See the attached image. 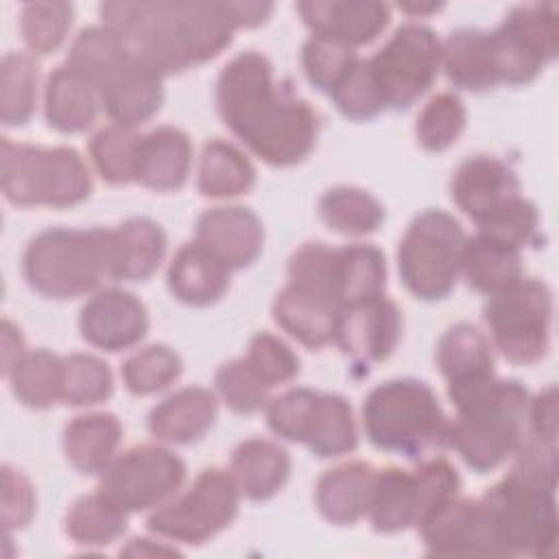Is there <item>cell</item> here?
<instances>
[{
  "instance_id": "816d5d0a",
  "label": "cell",
  "mask_w": 559,
  "mask_h": 559,
  "mask_svg": "<svg viewBox=\"0 0 559 559\" xmlns=\"http://www.w3.org/2000/svg\"><path fill=\"white\" fill-rule=\"evenodd\" d=\"M319 391L290 389L266 404V424L284 441L301 443Z\"/></svg>"
},
{
  "instance_id": "e0dca14e",
  "label": "cell",
  "mask_w": 559,
  "mask_h": 559,
  "mask_svg": "<svg viewBox=\"0 0 559 559\" xmlns=\"http://www.w3.org/2000/svg\"><path fill=\"white\" fill-rule=\"evenodd\" d=\"M518 175L493 155L467 157L452 177V199L478 227L520 199Z\"/></svg>"
},
{
  "instance_id": "5bb4252c",
  "label": "cell",
  "mask_w": 559,
  "mask_h": 559,
  "mask_svg": "<svg viewBox=\"0 0 559 559\" xmlns=\"http://www.w3.org/2000/svg\"><path fill=\"white\" fill-rule=\"evenodd\" d=\"M402 336V314L395 301L378 297L369 304L345 308L341 312L334 343L358 365L369 371L371 365L384 362L395 352Z\"/></svg>"
},
{
  "instance_id": "f907efd6",
  "label": "cell",
  "mask_w": 559,
  "mask_h": 559,
  "mask_svg": "<svg viewBox=\"0 0 559 559\" xmlns=\"http://www.w3.org/2000/svg\"><path fill=\"white\" fill-rule=\"evenodd\" d=\"M245 358L269 389L290 382L299 373L297 354L271 332H258L251 336Z\"/></svg>"
},
{
  "instance_id": "8fae6325",
  "label": "cell",
  "mask_w": 559,
  "mask_h": 559,
  "mask_svg": "<svg viewBox=\"0 0 559 559\" xmlns=\"http://www.w3.org/2000/svg\"><path fill=\"white\" fill-rule=\"evenodd\" d=\"M386 109H408L435 83L441 70V41L419 22L395 28L391 39L369 59Z\"/></svg>"
},
{
  "instance_id": "836d02e7",
  "label": "cell",
  "mask_w": 559,
  "mask_h": 559,
  "mask_svg": "<svg viewBox=\"0 0 559 559\" xmlns=\"http://www.w3.org/2000/svg\"><path fill=\"white\" fill-rule=\"evenodd\" d=\"M255 183V168L249 157L225 140H210L199 157L197 186L203 197L229 199L245 194Z\"/></svg>"
},
{
  "instance_id": "8d00e7d4",
  "label": "cell",
  "mask_w": 559,
  "mask_h": 559,
  "mask_svg": "<svg viewBox=\"0 0 559 559\" xmlns=\"http://www.w3.org/2000/svg\"><path fill=\"white\" fill-rule=\"evenodd\" d=\"M13 395L28 408L44 411L61 400L63 356L48 349H33L22 356L9 373Z\"/></svg>"
},
{
  "instance_id": "f5cc1de1",
  "label": "cell",
  "mask_w": 559,
  "mask_h": 559,
  "mask_svg": "<svg viewBox=\"0 0 559 559\" xmlns=\"http://www.w3.org/2000/svg\"><path fill=\"white\" fill-rule=\"evenodd\" d=\"M537 225H539L537 207L528 199L520 197L509 207H504L493 218H489L485 225H480L478 234L520 251L535 238Z\"/></svg>"
},
{
  "instance_id": "9f6ffc18",
  "label": "cell",
  "mask_w": 559,
  "mask_h": 559,
  "mask_svg": "<svg viewBox=\"0 0 559 559\" xmlns=\"http://www.w3.org/2000/svg\"><path fill=\"white\" fill-rule=\"evenodd\" d=\"M26 354L24 336L17 325H13L9 319L2 321V373L9 378V373L15 369V365Z\"/></svg>"
},
{
  "instance_id": "7bdbcfd3",
  "label": "cell",
  "mask_w": 559,
  "mask_h": 559,
  "mask_svg": "<svg viewBox=\"0 0 559 559\" xmlns=\"http://www.w3.org/2000/svg\"><path fill=\"white\" fill-rule=\"evenodd\" d=\"M465 122L467 111L461 98L456 94L441 92L432 96L417 116V144L430 153L445 151L461 138Z\"/></svg>"
},
{
  "instance_id": "484cf974",
  "label": "cell",
  "mask_w": 559,
  "mask_h": 559,
  "mask_svg": "<svg viewBox=\"0 0 559 559\" xmlns=\"http://www.w3.org/2000/svg\"><path fill=\"white\" fill-rule=\"evenodd\" d=\"M166 234L159 223L135 216L111 229V277L127 282L148 280L166 255Z\"/></svg>"
},
{
  "instance_id": "9a60e30c",
  "label": "cell",
  "mask_w": 559,
  "mask_h": 559,
  "mask_svg": "<svg viewBox=\"0 0 559 559\" xmlns=\"http://www.w3.org/2000/svg\"><path fill=\"white\" fill-rule=\"evenodd\" d=\"M194 242L210 251L231 273L251 266L260 258L264 227L249 207L218 205L199 216Z\"/></svg>"
},
{
  "instance_id": "30bf717a",
  "label": "cell",
  "mask_w": 559,
  "mask_h": 559,
  "mask_svg": "<svg viewBox=\"0 0 559 559\" xmlns=\"http://www.w3.org/2000/svg\"><path fill=\"white\" fill-rule=\"evenodd\" d=\"M483 317L509 362L533 365L546 356L552 325V293L546 282L520 277L487 299Z\"/></svg>"
},
{
  "instance_id": "277c9868",
  "label": "cell",
  "mask_w": 559,
  "mask_h": 559,
  "mask_svg": "<svg viewBox=\"0 0 559 559\" xmlns=\"http://www.w3.org/2000/svg\"><path fill=\"white\" fill-rule=\"evenodd\" d=\"M66 63L96 87L100 107L118 127L135 129L164 103V76L103 24L85 26L74 37Z\"/></svg>"
},
{
  "instance_id": "f35d334b",
  "label": "cell",
  "mask_w": 559,
  "mask_h": 559,
  "mask_svg": "<svg viewBox=\"0 0 559 559\" xmlns=\"http://www.w3.org/2000/svg\"><path fill=\"white\" fill-rule=\"evenodd\" d=\"M127 531V511L107 496H81L66 515V533L83 546H107Z\"/></svg>"
},
{
  "instance_id": "d6986e66",
  "label": "cell",
  "mask_w": 559,
  "mask_h": 559,
  "mask_svg": "<svg viewBox=\"0 0 559 559\" xmlns=\"http://www.w3.org/2000/svg\"><path fill=\"white\" fill-rule=\"evenodd\" d=\"M312 31L349 48L371 44L389 24L391 9L376 0H304L295 7Z\"/></svg>"
},
{
  "instance_id": "d4e9b609",
  "label": "cell",
  "mask_w": 559,
  "mask_h": 559,
  "mask_svg": "<svg viewBox=\"0 0 559 559\" xmlns=\"http://www.w3.org/2000/svg\"><path fill=\"white\" fill-rule=\"evenodd\" d=\"M96 87L68 63L55 68L46 81L44 114L48 124L61 133H83L98 116Z\"/></svg>"
},
{
  "instance_id": "2e32d148",
  "label": "cell",
  "mask_w": 559,
  "mask_h": 559,
  "mask_svg": "<svg viewBox=\"0 0 559 559\" xmlns=\"http://www.w3.org/2000/svg\"><path fill=\"white\" fill-rule=\"evenodd\" d=\"M79 330L90 345L105 352H120L144 338L148 312L133 293L105 288L92 295L81 308Z\"/></svg>"
},
{
  "instance_id": "83f0119b",
  "label": "cell",
  "mask_w": 559,
  "mask_h": 559,
  "mask_svg": "<svg viewBox=\"0 0 559 559\" xmlns=\"http://www.w3.org/2000/svg\"><path fill=\"white\" fill-rule=\"evenodd\" d=\"M441 68L448 79L467 92H487L498 85L491 33L459 28L441 44Z\"/></svg>"
},
{
  "instance_id": "1f68e13d",
  "label": "cell",
  "mask_w": 559,
  "mask_h": 559,
  "mask_svg": "<svg viewBox=\"0 0 559 559\" xmlns=\"http://www.w3.org/2000/svg\"><path fill=\"white\" fill-rule=\"evenodd\" d=\"M461 275L476 293L491 297L524 277L520 251L476 234L465 242Z\"/></svg>"
},
{
  "instance_id": "f546056e",
  "label": "cell",
  "mask_w": 559,
  "mask_h": 559,
  "mask_svg": "<svg viewBox=\"0 0 559 559\" xmlns=\"http://www.w3.org/2000/svg\"><path fill=\"white\" fill-rule=\"evenodd\" d=\"M122 426L111 413L74 417L63 430V450L70 465L81 474H103L120 445Z\"/></svg>"
},
{
  "instance_id": "6f0895ef",
  "label": "cell",
  "mask_w": 559,
  "mask_h": 559,
  "mask_svg": "<svg viewBox=\"0 0 559 559\" xmlns=\"http://www.w3.org/2000/svg\"><path fill=\"white\" fill-rule=\"evenodd\" d=\"M124 555H175V548L153 544V539H131L127 548H122Z\"/></svg>"
},
{
  "instance_id": "60d3db41",
  "label": "cell",
  "mask_w": 559,
  "mask_h": 559,
  "mask_svg": "<svg viewBox=\"0 0 559 559\" xmlns=\"http://www.w3.org/2000/svg\"><path fill=\"white\" fill-rule=\"evenodd\" d=\"M90 155L98 175L114 186L138 181L140 135L133 129L109 124L94 133Z\"/></svg>"
},
{
  "instance_id": "f1b7e54d",
  "label": "cell",
  "mask_w": 559,
  "mask_h": 559,
  "mask_svg": "<svg viewBox=\"0 0 559 559\" xmlns=\"http://www.w3.org/2000/svg\"><path fill=\"white\" fill-rule=\"evenodd\" d=\"M229 286V271L199 242H186L168 266V288L188 306H212Z\"/></svg>"
},
{
  "instance_id": "603a6c76",
  "label": "cell",
  "mask_w": 559,
  "mask_h": 559,
  "mask_svg": "<svg viewBox=\"0 0 559 559\" xmlns=\"http://www.w3.org/2000/svg\"><path fill=\"white\" fill-rule=\"evenodd\" d=\"M192 142L177 127H157L140 135L138 183L155 192L179 190L190 173Z\"/></svg>"
},
{
  "instance_id": "7402d4cb",
  "label": "cell",
  "mask_w": 559,
  "mask_h": 559,
  "mask_svg": "<svg viewBox=\"0 0 559 559\" xmlns=\"http://www.w3.org/2000/svg\"><path fill=\"white\" fill-rule=\"evenodd\" d=\"M376 467L365 461H352L328 469L314 489L319 513L332 524H354L367 515Z\"/></svg>"
},
{
  "instance_id": "d6a6232c",
  "label": "cell",
  "mask_w": 559,
  "mask_h": 559,
  "mask_svg": "<svg viewBox=\"0 0 559 559\" xmlns=\"http://www.w3.org/2000/svg\"><path fill=\"white\" fill-rule=\"evenodd\" d=\"M301 443L321 459L354 452L358 435L349 402L336 393H317Z\"/></svg>"
},
{
  "instance_id": "d590c367",
  "label": "cell",
  "mask_w": 559,
  "mask_h": 559,
  "mask_svg": "<svg viewBox=\"0 0 559 559\" xmlns=\"http://www.w3.org/2000/svg\"><path fill=\"white\" fill-rule=\"evenodd\" d=\"M323 223L343 236H367L384 221L382 203L367 190L354 186H336L319 199Z\"/></svg>"
},
{
  "instance_id": "cb8c5ba5",
  "label": "cell",
  "mask_w": 559,
  "mask_h": 559,
  "mask_svg": "<svg viewBox=\"0 0 559 559\" xmlns=\"http://www.w3.org/2000/svg\"><path fill=\"white\" fill-rule=\"evenodd\" d=\"M343 308L312 293L286 286L273 301L275 323L310 349H321L336 338Z\"/></svg>"
},
{
  "instance_id": "ba28073f",
  "label": "cell",
  "mask_w": 559,
  "mask_h": 559,
  "mask_svg": "<svg viewBox=\"0 0 559 559\" xmlns=\"http://www.w3.org/2000/svg\"><path fill=\"white\" fill-rule=\"evenodd\" d=\"M0 186L13 205L70 207L92 192V175L83 157L70 146L0 142Z\"/></svg>"
},
{
  "instance_id": "ee69618b",
  "label": "cell",
  "mask_w": 559,
  "mask_h": 559,
  "mask_svg": "<svg viewBox=\"0 0 559 559\" xmlns=\"http://www.w3.org/2000/svg\"><path fill=\"white\" fill-rule=\"evenodd\" d=\"M181 369L183 362L177 352L166 345H146L122 362V380L133 395H151L173 384Z\"/></svg>"
},
{
  "instance_id": "6da1fadb",
  "label": "cell",
  "mask_w": 559,
  "mask_h": 559,
  "mask_svg": "<svg viewBox=\"0 0 559 559\" xmlns=\"http://www.w3.org/2000/svg\"><path fill=\"white\" fill-rule=\"evenodd\" d=\"M216 107L225 127L271 166H295L317 144V111L277 81L271 61L255 50L236 55L221 70Z\"/></svg>"
},
{
  "instance_id": "4dcf8cb0",
  "label": "cell",
  "mask_w": 559,
  "mask_h": 559,
  "mask_svg": "<svg viewBox=\"0 0 559 559\" xmlns=\"http://www.w3.org/2000/svg\"><path fill=\"white\" fill-rule=\"evenodd\" d=\"M384 286L386 260L378 247L358 242L336 249L334 297L343 310L382 297Z\"/></svg>"
},
{
  "instance_id": "7dc6e473",
  "label": "cell",
  "mask_w": 559,
  "mask_h": 559,
  "mask_svg": "<svg viewBox=\"0 0 559 559\" xmlns=\"http://www.w3.org/2000/svg\"><path fill=\"white\" fill-rule=\"evenodd\" d=\"M216 393L229 411L238 415H251L269 404V386L251 369L247 358H236L218 367L214 376Z\"/></svg>"
},
{
  "instance_id": "9c48e42d",
  "label": "cell",
  "mask_w": 559,
  "mask_h": 559,
  "mask_svg": "<svg viewBox=\"0 0 559 559\" xmlns=\"http://www.w3.org/2000/svg\"><path fill=\"white\" fill-rule=\"evenodd\" d=\"M467 236L443 210H426L408 225L397 249L402 284L424 301L445 299L461 277Z\"/></svg>"
},
{
  "instance_id": "5b68a950",
  "label": "cell",
  "mask_w": 559,
  "mask_h": 559,
  "mask_svg": "<svg viewBox=\"0 0 559 559\" xmlns=\"http://www.w3.org/2000/svg\"><path fill=\"white\" fill-rule=\"evenodd\" d=\"M448 395L456 408L448 443L476 474L502 465L522 441L528 391L518 380L493 376Z\"/></svg>"
},
{
  "instance_id": "7c38bea8",
  "label": "cell",
  "mask_w": 559,
  "mask_h": 559,
  "mask_svg": "<svg viewBox=\"0 0 559 559\" xmlns=\"http://www.w3.org/2000/svg\"><path fill=\"white\" fill-rule=\"evenodd\" d=\"M240 496L229 472L205 469L186 493L148 518V528L173 542L203 544L234 522Z\"/></svg>"
},
{
  "instance_id": "ab89813d",
  "label": "cell",
  "mask_w": 559,
  "mask_h": 559,
  "mask_svg": "<svg viewBox=\"0 0 559 559\" xmlns=\"http://www.w3.org/2000/svg\"><path fill=\"white\" fill-rule=\"evenodd\" d=\"M502 26L528 48L544 66H548L559 50V7L552 2H533L513 7Z\"/></svg>"
},
{
  "instance_id": "44dd1931",
  "label": "cell",
  "mask_w": 559,
  "mask_h": 559,
  "mask_svg": "<svg viewBox=\"0 0 559 559\" xmlns=\"http://www.w3.org/2000/svg\"><path fill=\"white\" fill-rule=\"evenodd\" d=\"M437 367L448 382V393L496 376L491 341L472 323L450 325L437 345Z\"/></svg>"
},
{
  "instance_id": "c3c4849f",
  "label": "cell",
  "mask_w": 559,
  "mask_h": 559,
  "mask_svg": "<svg viewBox=\"0 0 559 559\" xmlns=\"http://www.w3.org/2000/svg\"><path fill=\"white\" fill-rule=\"evenodd\" d=\"M334 271L336 249H330L325 242H306L293 253L288 262V284L336 304Z\"/></svg>"
},
{
  "instance_id": "3957f363",
  "label": "cell",
  "mask_w": 559,
  "mask_h": 559,
  "mask_svg": "<svg viewBox=\"0 0 559 559\" xmlns=\"http://www.w3.org/2000/svg\"><path fill=\"white\" fill-rule=\"evenodd\" d=\"M511 472L480 498L496 557L557 552V443L522 439Z\"/></svg>"
},
{
  "instance_id": "db71d44e",
  "label": "cell",
  "mask_w": 559,
  "mask_h": 559,
  "mask_svg": "<svg viewBox=\"0 0 559 559\" xmlns=\"http://www.w3.org/2000/svg\"><path fill=\"white\" fill-rule=\"evenodd\" d=\"M35 489L15 467L2 465V524L9 531L24 528L35 515Z\"/></svg>"
},
{
  "instance_id": "52a82bcc",
  "label": "cell",
  "mask_w": 559,
  "mask_h": 559,
  "mask_svg": "<svg viewBox=\"0 0 559 559\" xmlns=\"http://www.w3.org/2000/svg\"><path fill=\"white\" fill-rule=\"evenodd\" d=\"M26 284L48 299H74L111 277V229L50 227L24 249Z\"/></svg>"
},
{
  "instance_id": "ac0fdd59",
  "label": "cell",
  "mask_w": 559,
  "mask_h": 559,
  "mask_svg": "<svg viewBox=\"0 0 559 559\" xmlns=\"http://www.w3.org/2000/svg\"><path fill=\"white\" fill-rule=\"evenodd\" d=\"M417 528L430 555L496 557L480 500L452 498L435 509Z\"/></svg>"
},
{
  "instance_id": "8992f818",
  "label": "cell",
  "mask_w": 559,
  "mask_h": 559,
  "mask_svg": "<svg viewBox=\"0 0 559 559\" xmlns=\"http://www.w3.org/2000/svg\"><path fill=\"white\" fill-rule=\"evenodd\" d=\"M369 441L406 459L439 450L450 439V421L432 386L417 378H395L369 391L362 404Z\"/></svg>"
},
{
  "instance_id": "681fc988",
  "label": "cell",
  "mask_w": 559,
  "mask_h": 559,
  "mask_svg": "<svg viewBox=\"0 0 559 559\" xmlns=\"http://www.w3.org/2000/svg\"><path fill=\"white\" fill-rule=\"evenodd\" d=\"M356 59L358 55L354 48L321 35H312L301 48V66L306 79L323 94H330L336 87V83L356 63Z\"/></svg>"
},
{
  "instance_id": "bcb514c9",
  "label": "cell",
  "mask_w": 559,
  "mask_h": 559,
  "mask_svg": "<svg viewBox=\"0 0 559 559\" xmlns=\"http://www.w3.org/2000/svg\"><path fill=\"white\" fill-rule=\"evenodd\" d=\"M328 96L345 118L356 122L371 120L386 109L378 81L371 72L369 59H360V57Z\"/></svg>"
},
{
  "instance_id": "74e56055",
  "label": "cell",
  "mask_w": 559,
  "mask_h": 559,
  "mask_svg": "<svg viewBox=\"0 0 559 559\" xmlns=\"http://www.w3.org/2000/svg\"><path fill=\"white\" fill-rule=\"evenodd\" d=\"M39 66L33 55L11 50L0 63V120L4 127H22L31 120L37 100Z\"/></svg>"
},
{
  "instance_id": "4fadbf2b",
  "label": "cell",
  "mask_w": 559,
  "mask_h": 559,
  "mask_svg": "<svg viewBox=\"0 0 559 559\" xmlns=\"http://www.w3.org/2000/svg\"><path fill=\"white\" fill-rule=\"evenodd\" d=\"M186 478V463L162 445H138L114 459L100 476L98 491L127 513L164 504Z\"/></svg>"
},
{
  "instance_id": "e575fe53",
  "label": "cell",
  "mask_w": 559,
  "mask_h": 559,
  "mask_svg": "<svg viewBox=\"0 0 559 559\" xmlns=\"http://www.w3.org/2000/svg\"><path fill=\"white\" fill-rule=\"evenodd\" d=\"M367 518L378 533H400L417 524V498L413 472L384 467L376 472Z\"/></svg>"
},
{
  "instance_id": "ffe728a7",
  "label": "cell",
  "mask_w": 559,
  "mask_h": 559,
  "mask_svg": "<svg viewBox=\"0 0 559 559\" xmlns=\"http://www.w3.org/2000/svg\"><path fill=\"white\" fill-rule=\"evenodd\" d=\"M216 413L218 402L210 389L186 386L151 411L148 430L164 443H194L214 426Z\"/></svg>"
},
{
  "instance_id": "11a10c76",
  "label": "cell",
  "mask_w": 559,
  "mask_h": 559,
  "mask_svg": "<svg viewBox=\"0 0 559 559\" xmlns=\"http://www.w3.org/2000/svg\"><path fill=\"white\" fill-rule=\"evenodd\" d=\"M559 411H557V386H546L535 400L528 402L526 419L531 424L533 437L544 441H557V426H559Z\"/></svg>"
},
{
  "instance_id": "680465c9",
  "label": "cell",
  "mask_w": 559,
  "mask_h": 559,
  "mask_svg": "<svg viewBox=\"0 0 559 559\" xmlns=\"http://www.w3.org/2000/svg\"><path fill=\"white\" fill-rule=\"evenodd\" d=\"M400 11L413 15V17H421V15H430V13H437L443 9V2H400L397 4Z\"/></svg>"
},
{
  "instance_id": "b9f144b4",
  "label": "cell",
  "mask_w": 559,
  "mask_h": 559,
  "mask_svg": "<svg viewBox=\"0 0 559 559\" xmlns=\"http://www.w3.org/2000/svg\"><path fill=\"white\" fill-rule=\"evenodd\" d=\"M72 20V2H26L20 11V33L31 52L48 55L63 44Z\"/></svg>"
},
{
  "instance_id": "f6af8a7d",
  "label": "cell",
  "mask_w": 559,
  "mask_h": 559,
  "mask_svg": "<svg viewBox=\"0 0 559 559\" xmlns=\"http://www.w3.org/2000/svg\"><path fill=\"white\" fill-rule=\"evenodd\" d=\"M114 393V376L105 360L92 354L63 356L61 402L68 406H92Z\"/></svg>"
},
{
  "instance_id": "7a4b0ae2",
  "label": "cell",
  "mask_w": 559,
  "mask_h": 559,
  "mask_svg": "<svg viewBox=\"0 0 559 559\" xmlns=\"http://www.w3.org/2000/svg\"><path fill=\"white\" fill-rule=\"evenodd\" d=\"M100 20L162 76L214 59L240 28L236 2L216 0L105 2Z\"/></svg>"
},
{
  "instance_id": "4316f807",
  "label": "cell",
  "mask_w": 559,
  "mask_h": 559,
  "mask_svg": "<svg viewBox=\"0 0 559 559\" xmlns=\"http://www.w3.org/2000/svg\"><path fill=\"white\" fill-rule=\"evenodd\" d=\"M231 478L249 500L273 498L290 476L288 452L269 439H247L231 454Z\"/></svg>"
}]
</instances>
